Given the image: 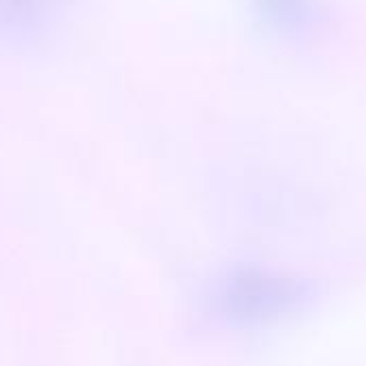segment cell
I'll return each mask as SVG.
<instances>
[{
	"label": "cell",
	"instance_id": "1",
	"mask_svg": "<svg viewBox=\"0 0 366 366\" xmlns=\"http://www.w3.org/2000/svg\"><path fill=\"white\" fill-rule=\"evenodd\" d=\"M300 296L302 292L294 281L262 270H240L223 283L219 307L234 322L255 324L292 311Z\"/></svg>",
	"mask_w": 366,
	"mask_h": 366
},
{
	"label": "cell",
	"instance_id": "2",
	"mask_svg": "<svg viewBox=\"0 0 366 366\" xmlns=\"http://www.w3.org/2000/svg\"><path fill=\"white\" fill-rule=\"evenodd\" d=\"M62 0H0V39L30 41L49 28Z\"/></svg>",
	"mask_w": 366,
	"mask_h": 366
}]
</instances>
